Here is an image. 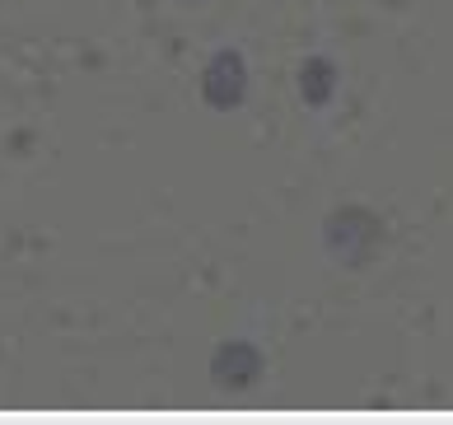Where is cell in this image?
<instances>
[{
	"label": "cell",
	"instance_id": "6da1fadb",
	"mask_svg": "<svg viewBox=\"0 0 453 425\" xmlns=\"http://www.w3.org/2000/svg\"><path fill=\"white\" fill-rule=\"evenodd\" d=\"M379 220L369 215V211H337L332 215V225H327V243L332 252H337L342 262L350 267H365L369 258L379 252Z\"/></svg>",
	"mask_w": 453,
	"mask_h": 425
},
{
	"label": "cell",
	"instance_id": "7a4b0ae2",
	"mask_svg": "<svg viewBox=\"0 0 453 425\" xmlns=\"http://www.w3.org/2000/svg\"><path fill=\"white\" fill-rule=\"evenodd\" d=\"M299 89H304V98L313 108H323L332 98V89H337V66L332 61H309L304 71H299Z\"/></svg>",
	"mask_w": 453,
	"mask_h": 425
},
{
	"label": "cell",
	"instance_id": "3957f363",
	"mask_svg": "<svg viewBox=\"0 0 453 425\" xmlns=\"http://www.w3.org/2000/svg\"><path fill=\"white\" fill-rule=\"evenodd\" d=\"M253 379H257V355H253V351H248V346L220 351V383L243 388V383H253Z\"/></svg>",
	"mask_w": 453,
	"mask_h": 425
},
{
	"label": "cell",
	"instance_id": "277c9868",
	"mask_svg": "<svg viewBox=\"0 0 453 425\" xmlns=\"http://www.w3.org/2000/svg\"><path fill=\"white\" fill-rule=\"evenodd\" d=\"M206 89H211V98H215V104H220V108H229L234 98H239V89H243L239 61H234V57L215 61V71H211V84H206Z\"/></svg>",
	"mask_w": 453,
	"mask_h": 425
}]
</instances>
